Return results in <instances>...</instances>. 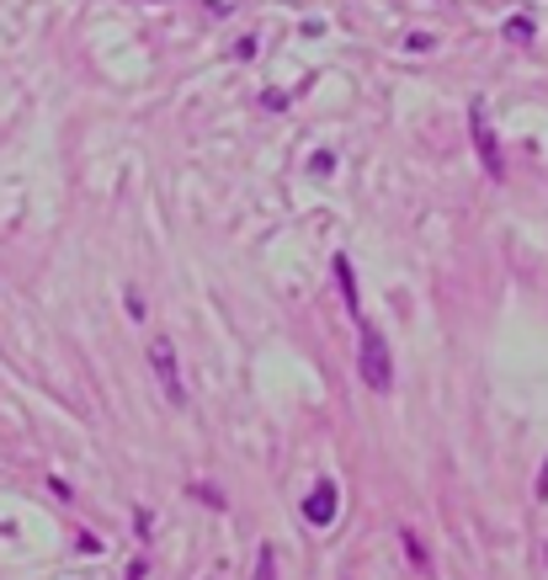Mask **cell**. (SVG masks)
I'll return each instance as SVG.
<instances>
[{
	"mask_svg": "<svg viewBox=\"0 0 548 580\" xmlns=\"http://www.w3.org/2000/svg\"><path fill=\"white\" fill-rule=\"evenodd\" d=\"M357 320H362V309H357ZM362 378H368V389H379L389 394V383H394V363H389V346H383V335L362 320Z\"/></svg>",
	"mask_w": 548,
	"mask_h": 580,
	"instance_id": "6da1fadb",
	"label": "cell"
},
{
	"mask_svg": "<svg viewBox=\"0 0 548 580\" xmlns=\"http://www.w3.org/2000/svg\"><path fill=\"white\" fill-rule=\"evenodd\" d=\"M468 128H474V150H479V161H485V170L501 181L507 176V166H501V150H496V133H490V123H485V107H474L468 113Z\"/></svg>",
	"mask_w": 548,
	"mask_h": 580,
	"instance_id": "7a4b0ae2",
	"label": "cell"
},
{
	"mask_svg": "<svg viewBox=\"0 0 548 580\" xmlns=\"http://www.w3.org/2000/svg\"><path fill=\"white\" fill-rule=\"evenodd\" d=\"M150 368L160 374V389L170 400H181V374H176V357H170V341H150Z\"/></svg>",
	"mask_w": 548,
	"mask_h": 580,
	"instance_id": "277c9868",
	"label": "cell"
},
{
	"mask_svg": "<svg viewBox=\"0 0 548 580\" xmlns=\"http://www.w3.org/2000/svg\"><path fill=\"white\" fill-rule=\"evenodd\" d=\"M331 517H336V485H331V480H320V485L303 496V522L331 528Z\"/></svg>",
	"mask_w": 548,
	"mask_h": 580,
	"instance_id": "3957f363",
	"label": "cell"
}]
</instances>
